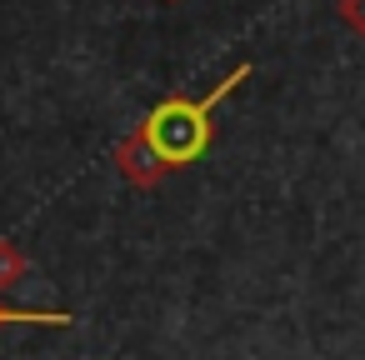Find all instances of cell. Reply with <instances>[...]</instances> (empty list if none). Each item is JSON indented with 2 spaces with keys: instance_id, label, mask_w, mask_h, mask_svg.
I'll list each match as a JSON object with an SVG mask.
<instances>
[{
  "instance_id": "1",
  "label": "cell",
  "mask_w": 365,
  "mask_h": 360,
  "mask_svg": "<svg viewBox=\"0 0 365 360\" xmlns=\"http://www.w3.org/2000/svg\"><path fill=\"white\" fill-rule=\"evenodd\" d=\"M240 81H250V61H240L225 81H215L205 96H165L145 120H140V140H145V150L165 165V170H185V165H195V160H205V150H210V140H215V106L240 86Z\"/></svg>"
},
{
  "instance_id": "2",
  "label": "cell",
  "mask_w": 365,
  "mask_h": 360,
  "mask_svg": "<svg viewBox=\"0 0 365 360\" xmlns=\"http://www.w3.org/2000/svg\"><path fill=\"white\" fill-rule=\"evenodd\" d=\"M115 165H120V175L130 180V185H140V190H150V185H160L170 170L145 150V140L140 135H125L120 145H115Z\"/></svg>"
},
{
  "instance_id": "3",
  "label": "cell",
  "mask_w": 365,
  "mask_h": 360,
  "mask_svg": "<svg viewBox=\"0 0 365 360\" xmlns=\"http://www.w3.org/2000/svg\"><path fill=\"white\" fill-rule=\"evenodd\" d=\"M6 325H51V330H71L76 315H71V310H16V305L0 300V330H6Z\"/></svg>"
},
{
  "instance_id": "4",
  "label": "cell",
  "mask_w": 365,
  "mask_h": 360,
  "mask_svg": "<svg viewBox=\"0 0 365 360\" xmlns=\"http://www.w3.org/2000/svg\"><path fill=\"white\" fill-rule=\"evenodd\" d=\"M26 275H31V255H26L16 240H6V235H0V290L21 285Z\"/></svg>"
},
{
  "instance_id": "5",
  "label": "cell",
  "mask_w": 365,
  "mask_h": 360,
  "mask_svg": "<svg viewBox=\"0 0 365 360\" xmlns=\"http://www.w3.org/2000/svg\"><path fill=\"white\" fill-rule=\"evenodd\" d=\"M340 21H345L355 36H365V0H340Z\"/></svg>"
}]
</instances>
